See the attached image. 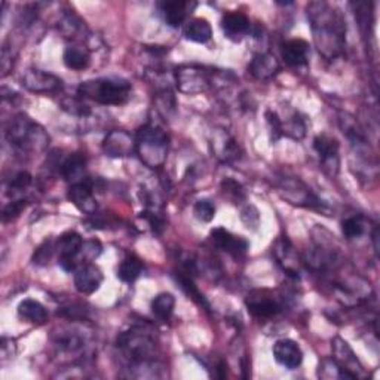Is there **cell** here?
Instances as JSON below:
<instances>
[{
	"label": "cell",
	"instance_id": "30",
	"mask_svg": "<svg viewBox=\"0 0 380 380\" xmlns=\"http://www.w3.org/2000/svg\"><path fill=\"white\" fill-rule=\"evenodd\" d=\"M342 231L343 235L347 240H356L364 235V223L361 217H351V219H346L342 223Z\"/></svg>",
	"mask_w": 380,
	"mask_h": 380
},
{
	"label": "cell",
	"instance_id": "8",
	"mask_svg": "<svg viewBox=\"0 0 380 380\" xmlns=\"http://www.w3.org/2000/svg\"><path fill=\"white\" fill-rule=\"evenodd\" d=\"M245 306L254 318L260 320L272 318L278 312H281V305L278 300L272 297V295L266 290H256L249 292L245 300Z\"/></svg>",
	"mask_w": 380,
	"mask_h": 380
},
{
	"label": "cell",
	"instance_id": "39",
	"mask_svg": "<svg viewBox=\"0 0 380 380\" xmlns=\"http://www.w3.org/2000/svg\"><path fill=\"white\" fill-rule=\"evenodd\" d=\"M30 183H31V176L28 172L26 171H21L18 172L17 176L10 180L9 183V188L10 190H14V192H19V190H24L30 186Z\"/></svg>",
	"mask_w": 380,
	"mask_h": 380
},
{
	"label": "cell",
	"instance_id": "19",
	"mask_svg": "<svg viewBox=\"0 0 380 380\" xmlns=\"http://www.w3.org/2000/svg\"><path fill=\"white\" fill-rule=\"evenodd\" d=\"M222 27L227 38L233 40H240L244 35L248 33L251 24H249V19L244 14L232 13L223 17Z\"/></svg>",
	"mask_w": 380,
	"mask_h": 380
},
{
	"label": "cell",
	"instance_id": "33",
	"mask_svg": "<svg viewBox=\"0 0 380 380\" xmlns=\"http://www.w3.org/2000/svg\"><path fill=\"white\" fill-rule=\"evenodd\" d=\"M195 215H197V219L204 222V223H210L214 215H215V207L214 204L208 199H201L195 205Z\"/></svg>",
	"mask_w": 380,
	"mask_h": 380
},
{
	"label": "cell",
	"instance_id": "32",
	"mask_svg": "<svg viewBox=\"0 0 380 380\" xmlns=\"http://www.w3.org/2000/svg\"><path fill=\"white\" fill-rule=\"evenodd\" d=\"M179 282H180L181 288L184 290V292H186V295H188L189 297H192L195 301H197L199 306H204V308L210 309V305L207 303V300L204 299V296L201 295L199 290L197 288V286L193 284V281H192L189 276L180 275V276H179Z\"/></svg>",
	"mask_w": 380,
	"mask_h": 380
},
{
	"label": "cell",
	"instance_id": "20",
	"mask_svg": "<svg viewBox=\"0 0 380 380\" xmlns=\"http://www.w3.org/2000/svg\"><path fill=\"white\" fill-rule=\"evenodd\" d=\"M85 167L86 159L82 154H73L70 155L64 164L61 165V174L66 181L72 184H78L85 181Z\"/></svg>",
	"mask_w": 380,
	"mask_h": 380
},
{
	"label": "cell",
	"instance_id": "10",
	"mask_svg": "<svg viewBox=\"0 0 380 380\" xmlns=\"http://www.w3.org/2000/svg\"><path fill=\"white\" fill-rule=\"evenodd\" d=\"M23 86L31 92L48 94L60 91L63 88V82L60 78L51 73L38 69H30L23 76Z\"/></svg>",
	"mask_w": 380,
	"mask_h": 380
},
{
	"label": "cell",
	"instance_id": "4",
	"mask_svg": "<svg viewBox=\"0 0 380 380\" xmlns=\"http://www.w3.org/2000/svg\"><path fill=\"white\" fill-rule=\"evenodd\" d=\"M6 138L13 146L23 151H39L48 144V135L43 128L26 115H18L6 129Z\"/></svg>",
	"mask_w": 380,
	"mask_h": 380
},
{
	"label": "cell",
	"instance_id": "11",
	"mask_svg": "<svg viewBox=\"0 0 380 380\" xmlns=\"http://www.w3.org/2000/svg\"><path fill=\"white\" fill-rule=\"evenodd\" d=\"M103 150L107 156L110 158H125L137 150L135 140L122 129L108 133L104 138Z\"/></svg>",
	"mask_w": 380,
	"mask_h": 380
},
{
	"label": "cell",
	"instance_id": "40",
	"mask_svg": "<svg viewBox=\"0 0 380 380\" xmlns=\"http://www.w3.org/2000/svg\"><path fill=\"white\" fill-rule=\"evenodd\" d=\"M226 368H227L226 363H220L219 368H217V372H219V377H220V379H224V377H226Z\"/></svg>",
	"mask_w": 380,
	"mask_h": 380
},
{
	"label": "cell",
	"instance_id": "22",
	"mask_svg": "<svg viewBox=\"0 0 380 380\" xmlns=\"http://www.w3.org/2000/svg\"><path fill=\"white\" fill-rule=\"evenodd\" d=\"M83 240L79 233L66 232L60 236L57 249L60 251V260H74L81 254Z\"/></svg>",
	"mask_w": 380,
	"mask_h": 380
},
{
	"label": "cell",
	"instance_id": "5",
	"mask_svg": "<svg viewBox=\"0 0 380 380\" xmlns=\"http://www.w3.org/2000/svg\"><path fill=\"white\" fill-rule=\"evenodd\" d=\"M117 347L134 364V368H144L155 364L156 343L144 331L129 330L117 338Z\"/></svg>",
	"mask_w": 380,
	"mask_h": 380
},
{
	"label": "cell",
	"instance_id": "28",
	"mask_svg": "<svg viewBox=\"0 0 380 380\" xmlns=\"http://www.w3.org/2000/svg\"><path fill=\"white\" fill-rule=\"evenodd\" d=\"M141 272H143V263H141V260L138 257L129 256L119 266L117 278L126 282V284H131V282L140 278Z\"/></svg>",
	"mask_w": 380,
	"mask_h": 380
},
{
	"label": "cell",
	"instance_id": "15",
	"mask_svg": "<svg viewBox=\"0 0 380 380\" xmlns=\"http://www.w3.org/2000/svg\"><path fill=\"white\" fill-rule=\"evenodd\" d=\"M67 197L74 207L81 210L82 213L91 214V215L95 214L97 201L94 198V190H92V186L88 180H85L78 184H72Z\"/></svg>",
	"mask_w": 380,
	"mask_h": 380
},
{
	"label": "cell",
	"instance_id": "31",
	"mask_svg": "<svg viewBox=\"0 0 380 380\" xmlns=\"http://www.w3.org/2000/svg\"><path fill=\"white\" fill-rule=\"evenodd\" d=\"M83 28H85V26H83L82 21L73 14L66 15V17H64V19L61 21V30H63V33L66 35L67 38L76 39L82 33Z\"/></svg>",
	"mask_w": 380,
	"mask_h": 380
},
{
	"label": "cell",
	"instance_id": "1",
	"mask_svg": "<svg viewBox=\"0 0 380 380\" xmlns=\"http://www.w3.org/2000/svg\"><path fill=\"white\" fill-rule=\"evenodd\" d=\"M306 10L318 52L327 60L342 56L346 45V24L342 14L325 2H312Z\"/></svg>",
	"mask_w": 380,
	"mask_h": 380
},
{
	"label": "cell",
	"instance_id": "17",
	"mask_svg": "<svg viewBox=\"0 0 380 380\" xmlns=\"http://www.w3.org/2000/svg\"><path fill=\"white\" fill-rule=\"evenodd\" d=\"M279 69V63L272 53H257L249 64V73L258 81L272 79Z\"/></svg>",
	"mask_w": 380,
	"mask_h": 380
},
{
	"label": "cell",
	"instance_id": "25",
	"mask_svg": "<svg viewBox=\"0 0 380 380\" xmlns=\"http://www.w3.org/2000/svg\"><path fill=\"white\" fill-rule=\"evenodd\" d=\"M184 36L195 43H207L213 36V28L207 19L193 18L184 28Z\"/></svg>",
	"mask_w": 380,
	"mask_h": 380
},
{
	"label": "cell",
	"instance_id": "16",
	"mask_svg": "<svg viewBox=\"0 0 380 380\" xmlns=\"http://www.w3.org/2000/svg\"><path fill=\"white\" fill-rule=\"evenodd\" d=\"M211 236H213V241L215 242V245L222 248L223 251H226L227 254H231L233 257H241L247 253L248 242L245 240H242L241 236H235L229 231L222 229V227H219V229H214Z\"/></svg>",
	"mask_w": 380,
	"mask_h": 380
},
{
	"label": "cell",
	"instance_id": "34",
	"mask_svg": "<svg viewBox=\"0 0 380 380\" xmlns=\"http://www.w3.org/2000/svg\"><path fill=\"white\" fill-rule=\"evenodd\" d=\"M27 207V201L26 199H17V201H13L9 202L5 210H3V214H2V219L3 222H13L14 219H17V217L24 211V208Z\"/></svg>",
	"mask_w": 380,
	"mask_h": 380
},
{
	"label": "cell",
	"instance_id": "13",
	"mask_svg": "<svg viewBox=\"0 0 380 380\" xmlns=\"http://www.w3.org/2000/svg\"><path fill=\"white\" fill-rule=\"evenodd\" d=\"M274 356L278 364L288 368V370H295L300 367L303 361V352L297 342L290 339H281L274 345Z\"/></svg>",
	"mask_w": 380,
	"mask_h": 380
},
{
	"label": "cell",
	"instance_id": "23",
	"mask_svg": "<svg viewBox=\"0 0 380 380\" xmlns=\"http://www.w3.org/2000/svg\"><path fill=\"white\" fill-rule=\"evenodd\" d=\"M214 150L217 156H219L223 162H235L240 159V146H238L236 141L229 135L222 133L214 138Z\"/></svg>",
	"mask_w": 380,
	"mask_h": 380
},
{
	"label": "cell",
	"instance_id": "24",
	"mask_svg": "<svg viewBox=\"0 0 380 380\" xmlns=\"http://www.w3.org/2000/svg\"><path fill=\"white\" fill-rule=\"evenodd\" d=\"M18 315L27 322L45 324L48 321V311L38 300H23L18 306Z\"/></svg>",
	"mask_w": 380,
	"mask_h": 380
},
{
	"label": "cell",
	"instance_id": "14",
	"mask_svg": "<svg viewBox=\"0 0 380 380\" xmlns=\"http://www.w3.org/2000/svg\"><path fill=\"white\" fill-rule=\"evenodd\" d=\"M103 282V274L101 270L95 265L86 263L81 266L74 274V287L81 295H92L100 288Z\"/></svg>",
	"mask_w": 380,
	"mask_h": 380
},
{
	"label": "cell",
	"instance_id": "6",
	"mask_svg": "<svg viewBox=\"0 0 380 380\" xmlns=\"http://www.w3.org/2000/svg\"><path fill=\"white\" fill-rule=\"evenodd\" d=\"M333 360L338 364L340 368V372L343 374V379H361L367 377V372L364 370L363 364L358 360L354 351L351 349V346L347 345L345 340L336 338L333 340Z\"/></svg>",
	"mask_w": 380,
	"mask_h": 380
},
{
	"label": "cell",
	"instance_id": "9",
	"mask_svg": "<svg viewBox=\"0 0 380 380\" xmlns=\"http://www.w3.org/2000/svg\"><path fill=\"white\" fill-rule=\"evenodd\" d=\"M279 192L284 193V198H287L291 204L303 205V207L309 208H321V201L315 197V195L308 189L305 184L296 179H286L279 184Z\"/></svg>",
	"mask_w": 380,
	"mask_h": 380
},
{
	"label": "cell",
	"instance_id": "35",
	"mask_svg": "<svg viewBox=\"0 0 380 380\" xmlns=\"http://www.w3.org/2000/svg\"><path fill=\"white\" fill-rule=\"evenodd\" d=\"M53 249H56V247H53V244L51 241H45L43 242L35 253V257H33V262L36 265H47L51 257H52V253Z\"/></svg>",
	"mask_w": 380,
	"mask_h": 380
},
{
	"label": "cell",
	"instance_id": "12",
	"mask_svg": "<svg viewBox=\"0 0 380 380\" xmlns=\"http://www.w3.org/2000/svg\"><path fill=\"white\" fill-rule=\"evenodd\" d=\"M313 149L317 150L324 168L336 174L339 171V141L330 135H318L313 140Z\"/></svg>",
	"mask_w": 380,
	"mask_h": 380
},
{
	"label": "cell",
	"instance_id": "7",
	"mask_svg": "<svg viewBox=\"0 0 380 380\" xmlns=\"http://www.w3.org/2000/svg\"><path fill=\"white\" fill-rule=\"evenodd\" d=\"M176 78L179 90L184 94H198L210 86V74L201 66H183Z\"/></svg>",
	"mask_w": 380,
	"mask_h": 380
},
{
	"label": "cell",
	"instance_id": "27",
	"mask_svg": "<svg viewBox=\"0 0 380 380\" xmlns=\"http://www.w3.org/2000/svg\"><path fill=\"white\" fill-rule=\"evenodd\" d=\"M56 346L63 354H76L85 347V339L76 331H63L56 339Z\"/></svg>",
	"mask_w": 380,
	"mask_h": 380
},
{
	"label": "cell",
	"instance_id": "18",
	"mask_svg": "<svg viewBox=\"0 0 380 380\" xmlns=\"http://www.w3.org/2000/svg\"><path fill=\"white\" fill-rule=\"evenodd\" d=\"M309 57V43L303 39H291L282 45V58L288 66H303Z\"/></svg>",
	"mask_w": 380,
	"mask_h": 380
},
{
	"label": "cell",
	"instance_id": "37",
	"mask_svg": "<svg viewBox=\"0 0 380 380\" xmlns=\"http://www.w3.org/2000/svg\"><path fill=\"white\" fill-rule=\"evenodd\" d=\"M63 108H64V110H67L69 113H72V115H79V116L90 115L88 106L81 103L79 100H76V99H67L66 101H63Z\"/></svg>",
	"mask_w": 380,
	"mask_h": 380
},
{
	"label": "cell",
	"instance_id": "26",
	"mask_svg": "<svg viewBox=\"0 0 380 380\" xmlns=\"http://www.w3.org/2000/svg\"><path fill=\"white\" fill-rule=\"evenodd\" d=\"M63 60H64V64H66V67L79 72V70H85L90 66L91 56L88 49H85L83 47H69L66 51H64Z\"/></svg>",
	"mask_w": 380,
	"mask_h": 380
},
{
	"label": "cell",
	"instance_id": "21",
	"mask_svg": "<svg viewBox=\"0 0 380 380\" xmlns=\"http://www.w3.org/2000/svg\"><path fill=\"white\" fill-rule=\"evenodd\" d=\"M190 8V3L188 2H179V0H172V2H162L160 10L164 14V19L167 26L177 28L180 27L184 19L188 17V9Z\"/></svg>",
	"mask_w": 380,
	"mask_h": 380
},
{
	"label": "cell",
	"instance_id": "2",
	"mask_svg": "<svg viewBox=\"0 0 380 380\" xmlns=\"http://www.w3.org/2000/svg\"><path fill=\"white\" fill-rule=\"evenodd\" d=\"M133 86L125 79L100 78L82 82L78 92L83 99H90L103 106H119L131 97Z\"/></svg>",
	"mask_w": 380,
	"mask_h": 380
},
{
	"label": "cell",
	"instance_id": "38",
	"mask_svg": "<svg viewBox=\"0 0 380 380\" xmlns=\"http://www.w3.org/2000/svg\"><path fill=\"white\" fill-rule=\"evenodd\" d=\"M81 253L83 254V262H92L94 258H97L101 253V244L99 241H90V242H83V247L81 249Z\"/></svg>",
	"mask_w": 380,
	"mask_h": 380
},
{
	"label": "cell",
	"instance_id": "3",
	"mask_svg": "<svg viewBox=\"0 0 380 380\" xmlns=\"http://www.w3.org/2000/svg\"><path fill=\"white\" fill-rule=\"evenodd\" d=\"M137 154L149 168H160L165 164L170 147V137L160 126L147 124L137 134Z\"/></svg>",
	"mask_w": 380,
	"mask_h": 380
},
{
	"label": "cell",
	"instance_id": "36",
	"mask_svg": "<svg viewBox=\"0 0 380 380\" xmlns=\"http://www.w3.org/2000/svg\"><path fill=\"white\" fill-rule=\"evenodd\" d=\"M222 189H223L224 195H227V197H232L233 199H238V201L245 197V192H244L242 186L235 180H224L222 183Z\"/></svg>",
	"mask_w": 380,
	"mask_h": 380
},
{
	"label": "cell",
	"instance_id": "29",
	"mask_svg": "<svg viewBox=\"0 0 380 380\" xmlns=\"http://www.w3.org/2000/svg\"><path fill=\"white\" fill-rule=\"evenodd\" d=\"M176 306V297L171 292H160L154 300H151V312L162 321H167Z\"/></svg>",
	"mask_w": 380,
	"mask_h": 380
}]
</instances>
